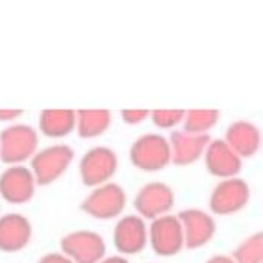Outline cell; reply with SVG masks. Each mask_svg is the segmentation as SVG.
I'll list each match as a JSON object with an SVG mask.
<instances>
[{
  "label": "cell",
  "instance_id": "1",
  "mask_svg": "<svg viewBox=\"0 0 263 263\" xmlns=\"http://www.w3.org/2000/svg\"><path fill=\"white\" fill-rule=\"evenodd\" d=\"M38 134L29 125H12L0 133V160L5 164H20L35 155Z\"/></svg>",
  "mask_w": 263,
  "mask_h": 263
},
{
  "label": "cell",
  "instance_id": "2",
  "mask_svg": "<svg viewBox=\"0 0 263 263\" xmlns=\"http://www.w3.org/2000/svg\"><path fill=\"white\" fill-rule=\"evenodd\" d=\"M74 158V151L66 144H54L41 152L35 154L32 158V173L38 185H48L54 182Z\"/></svg>",
  "mask_w": 263,
  "mask_h": 263
},
{
  "label": "cell",
  "instance_id": "3",
  "mask_svg": "<svg viewBox=\"0 0 263 263\" xmlns=\"http://www.w3.org/2000/svg\"><path fill=\"white\" fill-rule=\"evenodd\" d=\"M131 162L146 172H157L164 168L170 160V144L158 134H146L131 146Z\"/></svg>",
  "mask_w": 263,
  "mask_h": 263
},
{
  "label": "cell",
  "instance_id": "4",
  "mask_svg": "<svg viewBox=\"0 0 263 263\" xmlns=\"http://www.w3.org/2000/svg\"><path fill=\"white\" fill-rule=\"evenodd\" d=\"M126 203V196L119 185L105 183L93 190L83 202L81 209L100 220H110L122 214Z\"/></svg>",
  "mask_w": 263,
  "mask_h": 263
},
{
  "label": "cell",
  "instance_id": "5",
  "mask_svg": "<svg viewBox=\"0 0 263 263\" xmlns=\"http://www.w3.org/2000/svg\"><path fill=\"white\" fill-rule=\"evenodd\" d=\"M62 251L76 263H98L105 254V243L98 233L80 230L61 241Z\"/></svg>",
  "mask_w": 263,
  "mask_h": 263
},
{
  "label": "cell",
  "instance_id": "6",
  "mask_svg": "<svg viewBox=\"0 0 263 263\" xmlns=\"http://www.w3.org/2000/svg\"><path fill=\"white\" fill-rule=\"evenodd\" d=\"M149 239L154 251L158 256H175L183 247L182 224L178 220V217L161 215L151 224Z\"/></svg>",
  "mask_w": 263,
  "mask_h": 263
},
{
  "label": "cell",
  "instance_id": "7",
  "mask_svg": "<svg viewBox=\"0 0 263 263\" xmlns=\"http://www.w3.org/2000/svg\"><path fill=\"white\" fill-rule=\"evenodd\" d=\"M118 168V157L108 147H93L80 161L81 181L87 186H98L110 179Z\"/></svg>",
  "mask_w": 263,
  "mask_h": 263
},
{
  "label": "cell",
  "instance_id": "8",
  "mask_svg": "<svg viewBox=\"0 0 263 263\" xmlns=\"http://www.w3.org/2000/svg\"><path fill=\"white\" fill-rule=\"evenodd\" d=\"M35 178L32 170L23 165H11L0 175V196L8 203H27L35 194Z\"/></svg>",
  "mask_w": 263,
  "mask_h": 263
},
{
  "label": "cell",
  "instance_id": "9",
  "mask_svg": "<svg viewBox=\"0 0 263 263\" xmlns=\"http://www.w3.org/2000/svg\"><path fill=\"white\" fill-rule=\"evenodd\" d=\"M250 199V188L245 181L238 178H230L220 182L212 196L209 208L214 214L230 215L241 211Z\"/></svg>",
  "mask_w": 263,
  "mask_h": 263
},
{
  "label": "cell",
  "instance_id": "10",
  "mask_svg": "<svg viewBox=\"0 0 263 263\" xmlns=\"http://www.w3.org/2000/svg\"><path fill=\"white\" fill-rule=\"evenodd\" d=\"M175 204V196L168 185L162 182H151L143 186L137 194L134 206L144 218L155 220L168 212Z\"/></svg>",
  "mask_w": 263,
  "mask_h": 263
},
{
  "label": "cell",
  "instance_id": "11",
  "mask_svg": "<svg viewBox=\"0 0 263 263\" xmlns=\"http://www.w3.org/2000/svg\"><path fill=\"white\" fill-rule=\"evenodd\" d=\"M178 220L182 224L183 245H186L191 250L206 245L215 233L214 218L199 209L182 211Z\"/></svg>",
  "mask_w": 263,
  "mask_h": 263
},
{
  "label": "cell",
  "instance_id": "12",
  "mask_svg": "<svg viewBox=\"0 0 263 263\" xmlns=\"http://www.w3.org/2000/svg\"><path fill=\"white\" fill-rule=\"evenodd\" d=\"M32 238L30 221L21 214H6L0 217V251L17 253L26 248Z\"/></svg>",
  "mask_w": 263,
  "mask_h": 263
},
{
  "label": "cell",
  "instance_id": "13",
  "mask_svg": "<svg viewBox=\"0 0 263 263\" xmlns=\"http://www.w3.org/2000/svg\"><path fill=\"white\" fill-rule=\"evenodd\" d=\"M115 247L123 254H137L146 247L147 232L140 217L128 215L115 227Z\"/></svg>",
  "mask_w": 263,
  "mask_h": 263
},
{
  "label": "cell",
  "instance_id": "14",
  "mask_svg": "<svg viewBox=\"0 0 263 263\" xmlns=\"http://www.w3.org/2000/svg\"><path fill=\"white\" fill-rule=\"evenodd\" d=\"M206 168L211 175L218 178H233L241 172V158L229 147L224 140H215L208 144L206 149Z\"/></svg>",
  "mask_w": 263,
  "mask_h": 263
},
{
  "label": "cell",
  "instance_id": "15",
  "mask_svg": "<svg viewBox=\"0 0 263 263\" xmlns=\"http://www.w3.org/2000/svg\"><path fill=\"white\" fill-rule=\"evenodd\" d=\"M211 139L208 134H186L182 131H175L170 137V154L176 165H188L197 161L202 157L203 151L209 144Z\"/></svg>",
  "mask_w": 263,
  "mask_h": 263
},
{
  "label": "cell",
  "instance_id": "16",
  "mask_svg": "<svg viewBox=\"0 0 263 263\" xmlns=\"http://www.w3.org/2000/svg\"><path fill=\"white\" fill-rule=\"evenodd\" d=\"M224 142L239 158H248L260 147V133L250 122H235L229 126Z\"/></svg>",
  "mask_w": 263,
  "mask_h": 263
},
{
  "label": "cell",
  "instance_id": "17",
  "mask_svg": "<svg viewBox=\"0 0 263 263\" xmlns=\"http://www.w3.org/2000/svg\"><path fill=\"white\" fill-rule=\"evenodd\" d=\"M76 126L74 110H44L40 116V129L47 137H65Z\"/></svg>",
  "mask_w": 263,
  "mask_h": 263
},
{
  "label": "cell",
  "instance_id": "18",
  "mask_svg": "<svg viewBox=\"0 0 263 263\" xmlns=\"http://www.w3.org/2000/svg\"><path fill=\"white\" fill-rule=\"evenodd\" d=\"M111 115L108 110H79L76 111L77 131L83 139L98 137L110 126Z\"/></svg>",
  "mask_w": 263,
  "mask_h": 263
},
{
  "label": "cell",
  "instance_id": "19",
  "mask_svg": "<svg viewBox=\"0 0 263 263\" xmlns=\"http://www.w3.org/2000/svg\"><path fill=\"white\" fill-rule=\"evenodd\" d=\"M220 118L218 110H188L183 116V133L200 136L211 129Z\"/></svg>",
  "mask_w": 263,
  "mask_h": 263
},
{
  "label": "cell",
  "instance_id": "20",
  "mask_svg": "<svg viewBox=\"0 0 263 263\" xmlns=\"http://www.w3.org/2000/svg\"><path fill=\"white\" fill-rule=\"evenodd\" d=\"M263 260V235L256 233L243 241L233 253L235 263H262Z\"/></svg>",
  "mask_w": 263,
  "mask_h": 263
},
{
  "label": "cell",
  "instance_id": "21",
  "mask_svg": "<svg viewBox=\"0 0 263 263\" xmlns=\"http://www.w3.org/2000/svg\"><path fill=\"white\" fill-rule=\"evenodd\" d=\"M152 121L160 128H173L182 122L185 111L183 110H154L151 113Z\"/></svg>",
  "mask_w": 263,
  "mask_h": 263
},
{
  "label": "cell",
  "instance_id": "22",
  "mask_svg": "<svg viewBox=\"0 0 263 263\" xmlns=\"http://www.w3.org/2000/svg\"><path fill=\"white\" fill-rule=\"evenodd\" d=\"M151 115L149 110H122V118L126 123H140Z\"/></svg>",
  "mask_w": 263,
  "mask_h": 263
},
{
  "label": "cell",
  "instance_id": "23",
  "mask_svg": "<svg viewBox=\"0 0 263 263\" xmlns=\"http://www.w3.org/2000/svg\"><path fill=\"white\" fill-rule=\"evenodd\" d=\"M38 263H74L71 259H68L66 256L59 254V253H50L45 254L44 257H41V260Z\"/></svg>",
  "mask_w": 263,
  "mask_h": 263
},
{
  "label": "cell",
  "instance_id": "24",
  "mask_svg": "<svg viewBox=\"0 0 263 263\" xmlns=\"http://www.w3.org/2000/svg\"><path fill=\"white\" fill-rule=\"evenodd\" d=\"M23 115V110H14V108H0V122H11Z\"/></svg>",
  "mask_w": 263,
  "mask_h": 263
},
{
  "label": "cell",
  "instance_id": "25",
  "mask_svg": "<svg viewBox=\"0 0 263 263\" xmlns=\"http://www.w3.org/2000/svg\"><path fill=\"white\" fill-rule=\"evenodd\" d=\"M206 263H235V262H233V259H230V257H227V256H215V257L209 259Z\"/></svg>",
  "mask_w": 263,
  "mask_h": 263
},
{
  "label": "cell",
  "instance_id": "26",
  "mask_svg": "<svg viewBox=\"0 0 263 263\" xmlns=\"http://www.w3.org/2000/svg\"><path fill=\"white\" fill-rule=\"evenodd\" d=\"M100 263H129L126 259H123V257H119V256H113V257H108V259H105V260H102Z\"/></svg>",
  "mask_w": 263,
  "mask_h": 263
}]
</instances>
